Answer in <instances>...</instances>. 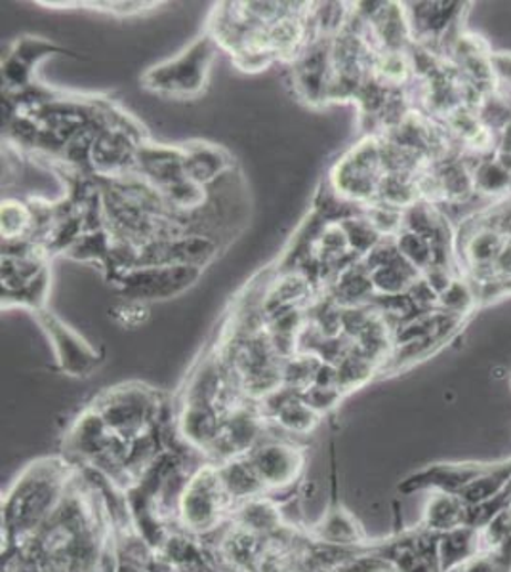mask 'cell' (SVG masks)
<instances>
[{"label": "cell", "instance_id": "6da1fadb", "mask_svg": "<svg viewBox=\"0 0 511 572\" xmlns=\"http://www.w3.org/2000/svg\"><path fill=\"white\" fill-rule=\"evenodd\" d=\"M75 477L68 458H39L28 463L2 498V539L20 550L49 523L68 498Z\"/></svg>", "mask_w": 511, "mask_h": 572}, {"label": "cell", "instance_id": "7a4b0ae2", "mask_svg": "<svg viewBox=\"0 0 511 572\" xmlns=\"http://www.w3.org/2000/svg\"><path fill=\"white\" fill-rule=\"evenodd\" d=\"M161 405L159 391L142 381H124L108 388L92 402L103 422L124 443H134L155 431Z\"/></svg>", "mask_w": 511, "mask_h": 572}, {"label": "cell", "instance_id": "3957f363", "mask_svg": "<svg viewBox=\"0 0 511 572\" xmlns=\"http://www.w3.org/2000/svg\"><path fill=\"white\" fill-rule=\"evenodd\" d=\"M218 48L211 33L198 37L182 54L145 71L142 86L153 94L174 100L197 98L206 89Z\"/></svg>", "mask_w": 511, "mask_h": 572}, {"label": "cell", "instance_id": "277c9868", "mask_svg": "<svg viewBox=\"0 0 511 572\" xmlns=\"http://www.w3.org/2000/svg\"><path fill=\"white\" fill-rule=\"evenodd\" d=\"M176 508L185 531L206 534L218 529L233 504L222 487L216 463H205L185 479Z\"/></svg>", "mask_w": 511, "mask_h": 572}, {"label": "cell", "instance_id": "5b68a950", "mask_svg": "<svg viewBox=\"0 0 511 572\" xmlns=\"http://www.w3.org/2000/svg\"><path fill=\"white\" fill-rule=\"evenodd\" d=\"M441 534L423 529H401L391 537L372 540L376 552L388 559L394 572H443L439 555Z\"/></svg>", "mask_w": 511, "mask_h": 572}, {"label": "cell", "instance_id": "8992f818", "mask_svg": "<svg viewBox=\"0 0 511 572\" xmlns=\"http://www.w3.org/2000/svg\"><path fill=\"white\" fill-rule=\"evenodd\" d=\"M254 470L266 487L267 497L272 492L288 491L300 481L306 468V450L288 439H264L248 454Z\"/></svg>", "mask_w": 511, "mask_h": 572}, {"label": "cell", "instance_id": "52a82bcc", "mask_svg": "<svg viewBox=\"0 0 511 572\" xmlns=\"http://www.w3.org/2000/svg\"><path fill=\"white\" fill-rule=\"evenodd\" d=\"M201 273V267L192 266H140L119 273L116 283L132 300H155L184 293Z\"/></svg>", "mask_w": 511, "mask_h": 572}, {"label": "cell", "instance_id": "ba28073f", "mask_svg": "<svg viewBox=\"0 0 511 572\" xmlns=\"http://www.w3.org/2000/svg\"><path fill=\"white\" fill-rule=\"evenodd\" d=\"M39 323L49 334L50 344L54 348L55 361L62 368V372L73 378H84L96 370L102 362V355L98 354L96 348H92L89 341L76 334L73 328L65 327L62 320L49 311H37Z\"/></svg>", "mask_w": 511, "mask_h": 572}, {"label": "cell", "instance_id": "9c48e42d", "mask_svg": "<svg viewBox=\"0 0 511 572\" xmlns=\"http://www.w3.org/2000/svg\"><path fill=\"white\" fill-rule=\"evenodd\" d=\"M491 462H437L426 466L422 470L405 477L397 484V491L401 494H415V492H447L458 497L460 492L478 481L484 471L489 470Z\"/></svg>", "mask_w": 511, "mask_h": 572}, {"label": "cell", "instance_id": "30bf717a", "mask_svg": "<svg viewBox=\"0 0 511 572\" xmlns=\"http://www.w3.org/2000/svg\"><path fill=\"white\" fill-rule=\"evenodd\" d=\"M330 497H333L330 504L320 515L319 521L311 527L309 534L319 544L330 545V548H359V545L368 544L370 540H368L361 523L340 502L335 468H333V494Z\"/></svg>", "mask_w": 511, "mask_h": 572}, {"label": "cell", "instance_id": "8fae6325", "mask_svg": "<svg viewBox=\"0 0 511 572\" xmlns=\"http://www.w3.org/2000/svg\"><path fill=\"white\" fill-rule=\"evenodd\" d=\"M218 466L219 481L225 494L232 500V504H243L254 498L266 497V487L262 483L258 473L254 470L248 457L232 458Z\"/></svg>", "mask_w": 511, "mask_h": 572}, {"label": "cell", "instance_id": "7c38bea8", "mask_svg": "<svg viewBox=\"0 0 511 572\" xmlns=\"http://www.w3.org/2000/svg\"><path fill=\"white\" fill-rule=\"evenodd\" d=\"M184 166L187 177L195 184H212L219 174L229 171V155L219 147H214L211 143H197V145H185Z\"/></svg>", "mask_w": 511, "mask_h": 572}, {"label": "cell", "instance_id": "4fadbf2b", "mask_svg": "<svg viewBox=\"0 0 511 572\" xmlns=\"http://www.w3.org/2000/svg\"><path fill=\"white\" fill-rule=\"evenodd\" d=\"M483 532L473 527H458L454 531L444 532L439 540V555L443 572H450L478 558L483 552Z\"/></svg>", "mask_w": 511, "mask_h": 572}, {"label": "cell", "instance_id": "5bb4252c", "mask_svg": "<svg viewBox=\"0 0 511 572\" xmlns=\"http://www.w3.org/2000/svg\"><path fill=\"white\" fill-rule=\"evenodd\" d=\"M466 510H468L466 504L454 494L431 492L423 508L420 524L436 534H444L466 524Z\"/></svg>", "mask_w": 511, "mask_h": 572}, {"label": "cell", "instance_id": "9a60e30c", "mask_svg": "<svg viewBox=\"0 0 511 572\" xmlns=\"http://www.w3.org/2000/svg\"><path fill=\"white\" fill-rule=\"evenodd\" d=\"M55 50H60V48H55L50 42L34 41V39L18 42L14 52L8 54L7 65H4L7 81L14 86L29 84L37 62L41 60L42 55L55 52Z\"/></svg>", "mask_w": 511, "mask_h": 572}, {"label": "cell", "instance_id": "2e32d148", "mask_svg": "<svg viewBox=\"0 0 511 572\" xmlns=\"http://www.w3.org/2000/svg\"><path fill=\"white\" fill-rule=\"evenodd\" d=\"M504 248L502 233L491 229V227H479L478 232L473 233L463 246L471 266L476 267L479 273L494 272L498 258Z\"/></svg>", "mask_w": 511, "mask_h": 572}, {"label": "cell", "instance_id": "e0dca14e", "mask_svg": "<svg viewBox=\"0 0 511 572\" xmlns=\"http://www.w3.org/2000/svg\"><path fill=\"white\" fill-rule=\"evenodd\" d=\"M237 521L245 531L262 534L275 531L279 527L280 513L269 500L259 497L237 504Z\"/></svg>", "mask_w": 511, "mask_h": 572}, {"label": "cell", "instance_id": "ac0fdd59", "mask_svg": "<svg viewBox=\"0 0 511 572\" xmlns=\"http://www.w3.org/2000/svg\"><path fill=\"white\" fill-rule=\"evenodd\" d=\"M511 184V172L504 168L498 161L479 163L473 172V187L483 195H498L504 193Z\"/></svg>", "mask_w": 511, "mask_h": 572}, {"label": "cell", "instance_id": "d6986e66", "mask_svg": "<svg viewBox=\"0 0 511 572\" xmlns=\"http://www.w3.org/2000/svg\"><path fill=\"white\" fill-rule=\"evenodd\" d=\"M441 304H443L447 309H449V314L452 315H462V311H466L468 307L471 306V293L468 290V286L462 285V283H452V285L441 294Z\"/></svg>", "mask_w": 511, "mask_h": 572}, {"label": "cell", "instance_id": "ffe728a7", "mask_svg": "<svg viewBox=\"0 0 511 572\" xmlns=\"http://www.w3.org/2000/svg\"><path fill=\"white\" fill-rule=\"evenodd\" d=\"M494 75L502 76L505 81H511V54L510 52H500L491 60Z\"/></svg>", "mask_w": 511, "mask_h": 572}, {"label": "cell", "instance_id": "44dd1931", "mask_svg": "<svg viewBox=\"0 0 511 572\" xmlns=\"http://www.w3.org/2000/svg\"><path fill=\"white\" fill-rule=\"evenodd\" d=\"M502 132H504V136H502V151L511 155V124L510 126H505Z\"/></svg>", "mask_w": 511, "mask_h": 572}]
</instances>
